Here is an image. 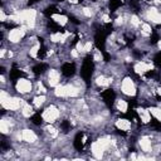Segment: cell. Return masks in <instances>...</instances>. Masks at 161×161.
<instances>
[{"mask_svg": "<svg viewBox=\"0 0 161 161\" xmlns=\"http://www.w3.org/2000/svg\"><path fill=\"white\" fill-rule=\"evenodd\" d=\"M0 103L8 111H16L20 108V105H23V101L16 98V97H10L6 92L1 91L0 93Z\"/></svg>", "mask_w": 161, "mask_h": 161, "instance_id": "1", "label": "cell"}, {"mask_svg": "<svg viewBox=\"0 0 161 161\" xmlns=\"http://www.w3.org/2000/svg\"><path fill=\"white\" fill-rule=\"evenodd\" d=\"M108 146H109V140L108 138H100L98 141L93 142L92 147H91L93 156H95L96 159H101L103 156L105 150L107 149Z\"/></svg>", "mask_w": 161, "mask_h": 161, "instance_id": "2", "label": "cell"}, {"mask_svg": "<svg viewBox=\"0 0 161 161\" xmlns=\"http://www.w3.org/2000/svg\"><path fill=\"white\" fill-rule=\"evenodd\" d=\"M42 117H43V120L45 122H48V124H53V122L59 117V109L56 107V106H49V107L43 112Z\"/></svg>", "mask_w": 161, "mask_h": 161, "instance_id": "3", "label": "cell"}, {"mask_svg": "<svg viewBox=\"0 0 161 161\" xmlns=\"http://www.w3.org/2000/svg\"><path fill=\"white\" fill-rule=\"evenodd\" d=\"M121 90L126 96H135L136 95V87H135V83H133V80L131 78H129V77H126L124 80H122Z\"/></svg>", "mask_w": 161, "mask_h": 161, "instance_id": "4", "label": "cell"}, {"mask_svg": "<svg viewBox=\"0 0 161 161\" xmlns=\"http://www.w3.org/2000/svg\"><path fill=\"white\" fill-rule=\"evenodd\" d=\"M25 32H27V27H25V25H23L22 28L13 29V30L9 33V40L11 43H18V42H20V39L24 37Z\"/></svg>", "mask_w": 161, "mask_h": 161, "instance_id": "5", "label": "cell"}, {"mask_svg": "<svg viewBox=\"0 0 161 161\" xmlns=\"http://www.w3.org/2000/svg\"><path fill=\"white\" fill-rule=\"evenodd\" d=\"M16 91L19 93H28L32 91V83L30 80L25 79V78H22L18 80V83H16Z\"/></svg>", "mask_w": 161, "mask_h": 161, "instance_id": "6", "label": "cell"}, {"mask_svg": "<svg viewBox=\"0 0 161 161\" xmlns=\"http://www.w3.org/2000/svg\"><path fill=\"white\" fill-rule=\"evenodd\" d=\"M154 68V66H152V63H145V62H138L136 63V66H135V72H136L137 74H142L145 73V72L150 71Z\"/></svg>", "mask_w": 161, "mask_h": 161, "instance_id": "7", "label": "cell"}, {"mask_svg": "<svg viewBox=\"0 0 161 161\" xmlns=\"http://www.w3.org/2000/svg\"><path fill=\"white\" fill-rule=\"evenodd\" d=\"M59 78H61V76H59L58 71L56 69H52L49 72V76H48V82L52 87H57L58 83H59Z\"/></svg>", "mask_w": 161, "mask_h": 161, "instance_id": "8", "label": "cell"}, {"mask_svg": "<svg viewBox=\"0 0 161 161\" xmlns=\"http://www.w3.org/2000/svg\"><path fill=\"white\" fill-rule=\"evenodd\" d=\"M147 18H149V20H151V22H154L156 24L161 23V14L155 9V8H151L149 10V13H147Z\"/></svg>", "mask_w": 161, "mask_h": 161, "instance_id": "9", "label": "cell"}, {"mask_svg": "<svg viewBox=\"0 0 161 161\" xmlns=\"http://www.w3.org/2000/svg\"><path fill=\"white\" fill-rule=\"evenodd\" d=\"M22 138L29 143H33L37 141V135L33 132L32 130H24L22 132Z\"/></svg>", "mask_w": 161, "mask_h": 161, "instance_id": "10", "label": "cell"}, {"mask_svg": "<svg viewBox=\"0 0 161 161\" xmlns=\"http://www.w3.org/2000/svg\"><path fill=\"white\" fill-rule=\"evenodd\" d=\"M79 93V88L74 87L73 84H67L64 86V97H76Z\"/></svg>", "mask_w": 161, "mask_h": 161, "instance_id": "11", "label": "cell"}, {"mask_svg": "<svg viewBox=\"0 0 161 161\" xmlns=\"http://www.w3.org/2000/svg\"><path fill=\"white\" fill-rule=\"evenodd\" d=\"M116 127L121 131H129L131 129V122L129 120H125V118H120L116 121Z\"/></svg>", "mask_w": 161, "mask_h": 161, "instance_id": "12", "label": "cell"}, {"mask_svg": "<svg viewBox=\"0 0 161 161\" xmlns=\"http://www.w3.org/2000/svg\"><path fill=\"white\" fill-rule=\"evenodd\" d=\"M140 117H141V121L143 124H147V122H150L151 120V112L150 109H143V108H138L137 109Z\"/></svg>", "mask_w": 161, "mask_h": 161, "instance_id": "13", "label": "cell"}, {"mask_svg": "<svg viewBox=\"0 0 161 161\" xmlns=\"http://www.w3.org/2000/svg\"><path fill=\"white\" fill-rule=\"evenodd\" d=\"M140 146L145 152H150L151 151V141L147 137H141L140 140Z\"/></svg>", "mask_w": 161, "mask_h": 161, "instance_id": "14", "label": "cell"}, {"mask_svg": "<svg viewBox=\"0 0 161 161\" xmlns=\"http://www.w3.org/2000/svg\"><path fill=\"white\" fill-rule=\"evenodd\" d=\"M22 115L24 117H30L33 115V108L32 106L27 103V102H23V107H22Z\"/></svg>", "mask_w": 161, "mask_h": 161, "instance_id": "15", "label": "cell"}, {"mask_svg": "<svg viewBox=\"0 0 161 161\" xmlns=\"http://www.w3.org/2000/svg\"><path fill=\"white\" fill-rule=\"evenodd\" d=\"M52 18L56 20V22L59 24V25H66L67 23H68V18L64 15H59V14H54L52 15Z\"/></svg>", "mask_w": 161, "mask_h": 161, "instance_id": "16", "label": "cell"}, {"mask_svg": "<svg viewBox=\"0 0 161 161\" xmlns=\"http://www.w3.org/2000/svg\"><path fill=\"white\" fill-rule=\"evenodd\" d=\"M127 107H129V106H127L126 101H124V100H118L117 101V109H118V111L125 113V112H127Z\"/></svg>", "mask_w": 161, "mask_h": 161, "instance_id": "17", "label": "cell"}, {"mask_svg": "<svg viewBox=\"0 0 161 161\" xmlns=\"http://www.w3.org/2000/svg\"><path fill=\"white\" fill-rule=\"evenodd\" d=\"M96 83L98 84V86H108V84L111 83V79L106 78V77H103V76H101V77H98L96 79Z\"/></svg>", "mask_w": 161, "mask_h": 161, "instance_id": "18", "label": "cell"}, {"mask_svg": "<svg viewBox=\"0 0 161 161\" xmlns=\"http://www.w3.org/2000/svg\"><path fill=\"white\" fill-rule=\"evenodd\" d=\"M150 112H151V115L157 118V121L161 122V109L157 108V107H151L150 108Z\"/></svg>", "mask_w": 161, "mask_h": 161, "instance_id": "19", "label": "cell"}, {"mask_svg": "<svg viewBox=\"0 0 161 161\" xmlns=\"http://www.w3.org/2000/svg\"><path fill=\"white\" fill-rule=\"evenodd\" d=\"M50 40L54 42V43H57V42H64L66 39L61 33H54V34H52V37H50Z\"/></svg>", "mask_w": 161, "mask_h": 161, "instance_id": "20", "label": "cell"}, {"mask_svg": "<svg viewBox=\"0 0 161 161\" xmlns=\"http://www.w3.org/2000/svg\"><path fill=\"white\" fill-rule=\"evenodd\" d=\"M33 102H34V106H35V107L39 108L40 106L45 102V96H38V97H35Z\"/></svg>", "mask_w": 161, "mask_h": 161, "instance_id": "21", "label": "cell"}, {"mask_svg": "<svg viewBox=\"0 0 161 161\" xmlns=\"http://www.w3.org/2000/svg\"><path fill=\"white\" fill-rule=\"evenodd\" d=\"M0 131H1L3 133H8V132H9V125H8V122L5 120L0 121Z\"/></svg>", "mask_w": 161, "mask_h": 161, "instance_id": "22", "label": "cell"}, {"mask_svg": "<svg viewBox=\"0 0 161 161\" xmlns=\"http://www.w3.org/2000/svg\"><path fill=\"white\" fill-rule=\"evenodd\" d=\"M141 34H143V35H150L151 34V27L149 24H142V29H141Z\"/></svg>", "mask_w": 161, "mask_h": 161, "instance_id": "23", "label": "cell"}, {"mask_svg": "<svg viewBox=\"0 0 161 161\" xmlns=\"http://www.w3.org/2000/svg\"><path fill=\"white\" fill-rule=\"evenodd\" d=\"M39 48H40V44H39V43H35L34 47H32L30 50H29V53H30V57L35 58L37 54H38V50H39Z\"/></svg>", "mask_w": 161, "mask_h": 161, "instance_id": "24", "label": "cell"}, {"mask_svg": "<svg viewBox=\"0 0 161 161\" xmlns=\"http://www.w3.org/2000/svg\"><path fill=\"white\" fill-rule=\"evenodd\" d=\"M131 24H132L133 27H138V25L141 24V22H140V19H138V16H136V15H132V16H131Z\"/></svg>", "mask_w": 161, "mask_h": 161, "instance_id": "25", "label": "cell"}, {"mask_svg": "<svg viewBox=\"0 0 161 161\" xmlns=\"http://www.w3.org/2000/svg\"><path fill=\"white\" fill-rule=\"evenodd\" d=\"M93 59H95L96 62H101V61H102V54H101L100 50H96V52H95V57H93Z\"/></svg>", "mask_w": 161, "mask_h": 161, "instance_id": "26", "label": "cell"}, {"mask_svg": "<svg viewBox=\"0 0 161 161\" xmlns=\"http://www.w3.org/2000/svg\"><path fill=\"white\" fill-rule=\"evenodd\" d=\"M47 131H48V132L52 135V136H57V130L54 129V127H52V126H49V127H47Z\"/></svg>", "mask_w": 161, "mask_h": 161, "instance_id": "27", "label": "cell"}, {"mask_svg": "<svg viewBox=\"0 0 161 161\" xmlns=\"http://www.w3.org/2000/svg\"><path fill=\"white\" fill-rule=\"evenodd\" d=\"M83 14L86 15V16H88V18H91V16L93 15V11L91 9H88V8H84V9H83Z\"/></svg>", "mask_w": 161, "mask_h": 161, "instance_id": "28", "label": "cell"}, {"mask_svg": "<svg viewBox=\"0 0 161 161\" xmlns=\"http://www.w3.org/2000/svg\"><path fill=\"white\" fill-rule=\"evenodd\" d=\"M91 49H92V43H91V42H88V43L84 44L83 52H91Z\"/></svg>", "mask_w": 161, "mask_h": 161, "instance_id": "29", "label": "cell"}, {"mask_svg": "<svg viewBox=\"0 0 161 161\" xmlns=\"http://www.w3.org/2000/svg\"><path fill=\"white\" fill-rule=\"evenodd\" d=\"M0 20H1V22H5L6 20V15H5V13H4V10L0 11Z\"/></svg>", "mask_w": 161, "mask_h": 161, "instance_id": "30", "label": "cell"}, {"mask_svg": "<svg viewBox=\"0 0 161 161\" xmlns=\"http://www.w3.org/2000/svg\"><path fill=\"white\" fill-rule=\"evenodd\" d=\"M71 54H72V57H73V58H77L78 57V50L77 49H72L71 50Z\"/></svg>", "mask_w": 161, "mask_h": 161, "instance_id": "31", "label": "cell"}, {"mask_svg": "<svg viewBox=\"0 0 161 161\" xmlns=\"http://www.w3.org/2000/svg\"><path fill=\"white\" fill-rule=\"evenodd\" d=\"M38 90H39V92H45V88L42 83H38Z\"/></svg>", "mask_w": 161, "mask_h": 161, "instance_id": "32", "label": "cell"}, {"mask_svg": "<svg viewBox=\"0 0 161 161\" xmlns=\"http://www.w3.org/2000/svg\"><path fill=\"white\" fill-rule=\"evenodd\" d=\"M102 19H103V22H105V23H108V22H109L108 15H103V16H102Z\"/></svg>", "mask_w": 161, "mask_h": 161, "instance_id": "33", "label": "cell"}, {"mask_svg": "<svg viewBox=\"0 0 161 161\" xmlns=\"http://www.w3.org/2000/svg\"><path fill=\"white\" fill-rule=\"evenodd\" d=\"M69 3H72V4H78V0H69Z\"/></svg>", "mask_w": 161, "mask_h": 161, "instance_id": "34", "label": "cell"}, {"mask_svg": "<svg viewBox=\"0 0 161 161\" xmlns=\"http://www.w3.org/2000/svg\"><path fill=\"white\" fill-rule=\"evenodd\" d=\"M157 47H159V49L161 50V40H159V43H157Z\"/></svg>", "mask_w": 161, "mask_h": 161, "instance_id": "35", "label": "cell"}, {"mask_svg": "<svg viewBox=\"0 0 161 161\" xmlns=\"http://www.w3.org/2000/svg\"><path fill=\"white\" fill-rule=\"evenodd\" d=\"M157 93H159V95H161V87L157 88Z\"/></svg>", "mask_w": 161, "mask_h": 161, "instance_id": "36", "label": "cell"}]
</instances>
